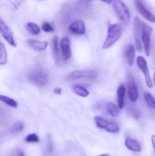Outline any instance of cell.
Returning <instances> with one entry per match:
<instances>
[{"label": "cell", "instance_id": "6da1fadb", "mask_svg": "<svg viewBox=\"0 0 155 156\" xmlns=\"http://www.w3.org/2000/svg\"><path fill=\"white\" fill-rule=\"evenodd\" d=\"M123 27L118 23L113 24L108 26L107 36L103 44V48L108 49L113 46L121 37Z\"/></svg>", "mask_w": 155, "mask_h": 156}, {"label": "cell", "instance_id": "7a4b0ae2", "mask_svg": "<svg viewBox=\"0 0 155 156\" xmlns=\"http://www.w3.org/2000/svg\"><path fill=\"white\" fill-rule=\"evenodd\" d=\"M27 77L30 82L39 86L46 85L49 81L46 71L38 67L30 69L27 73Z\"/></svg>", "mask_w": 155, "mask_h": 156}, {"label": "cell", "instance_id": "3957f363", "mask_svg": "<svg viewBox=\"0 0 155 156\" xmlns=\"http://www.w3.org/2000/svg\"><path fill=\"white\" fill-rule=\"evenodd\" d=\"M113 7L118 18L126 25L131 20V15L128 7L122 0H113Z\"/></svg>", "mask_w": 155, "mask_h": 156}, {"label": "cell", "instance_id": "277c9868", "mask_svg": "<svg viewBox=\"0 0 155 156\" xmlns=\"http://www.w3.org/2000/svg\"><path fill=\"white\" fill-rule=\"evenodd\" d=\"M153 28L146 23L141 22V38L143 44L145 53L147 56L149 57L151 51V36Z\"/></svg>", "mask_w": 155, "mask_h": 156}, {"label": "cell", "instance_id": "5b68a950", "mask_svg": "<svg viewBox=\"0 0 155 156\" xmlns=\"http://www.w3.org/2000/svg\"><path fill=\"white\" fill-rule=\"evenodd\" d=\"M96 123L98 128L104 129L108 133H117L120 131L118 125L114 122H109L101 116H96Z\"/></svg>", "mask_w": 155, "mask_h": 156}, {"label": "cell", "instance_id": "8992f818", "mask_svg": "<svg viewBox=\"0 0 155 156\" xmlns=\"http://www.w3.org/2000/svg\"><path fill=\"white\" fill-rule=\"evenodd\" d=\"M127 79L128 97L130 101L133 102H135L137 101L138 97L137 86L133 76L131 73H128Z\"/></svg>", "mask_w": 155, "mask_h": 156}, {"label": "cell", "instance_id": "52a82bcc", "mask_svg": "<svg viewBox=\"0 0 155 156\" xmlns=\"http://www.w3.org/2000/svg\"><path fill=\"white\" fill-rule=\"evenodd\" d=\"M137 64L140 70L142 71L145 78L146 83L148 88L153 87V83L150 76L149 69L147 67V62L144 58L142 56L137 57Z\"/></svg>", "mask_w": 155, "mask_h": 156}, {"label": "cell", "instance_id": "ba28073f", "mask_svg": "<svg viewBox=\"0 0 155 156\" xmlns=\"http://www.w3.org/2000/svg\"><path fill=\"white\" fill-rule=\"evenodd\" d=\"M134 4L136 10L146 19L152 23H155V16L145 6L141 0H133Z\"/></svg>", "mask_w": 155, "mask_h": 156}, {"label": "cell", "instance_id": "9c48e42d", "mask_svg": "<svg viewBox=\"0 0 155 156\" xmlns=\"http://www.w3.org/2000/svg\"><path fill=\"white\" fill-rule=\"evenodd\" d=\"M97 73L93 70H79L74 71L69 74L68 76V80H75L78 79H94L96 77Z\"/></svg>", "mask_w": 155, "mask_h": 156}, {"label": "cell", "instance_id": "30bf717a", "mask_svg": "<svg viewBox=\"0 0 155 156\" xmlns=\"http://www.w3.org/2000/svg\"><path fill=\"white\" fill-rule=\"evenodd\" d=\"M142 21L138 17H136L134 20L133 28L135 41L136 49L138 52L142 53V44L141 40V23Z\"/></svg>", "mask_w": 155, "mask_h": 156}, {"label": "cell", "instance_id": "8fae6325", "mask_svg": "<svg viewBox=\"0 0 155 156\" xmlns=\"http://www.w3.org/2000/svg\"><path fill=\"white\" fill-rule=\"evenodd\" d=\"M0 30L3 38L12 46L15 47L16 44L14 39L13 34L8 26L1 19L0 20Z\"/></svg>", "mask_w": 155, "mask_h": 156}, {"label": "cell", "instance_id": "7c38bea8", "mask_svg": "<svg viewBox=\"0 0 155 156\" xmlns=\"http://www.w3.org/2000/svg\"><path fill=\"white\" fill-rule=\"evenodd\" d=\"M124 55L128 66L132 67L134 63L136 56V49L133 44H129L126 46L124 52Z\"/></svg>", "mask_w": 155, "mask_h": 156}, {"label": "cell", "instance_id": "4fadbf2b", "mask_svg": "<svg viewBox=\"0 0 155 156\" xmlns=\"http://www.w3.org/2000/svg\"><path fill=\"white\" fill-rule=\"evenodd\" d=\"M62 55L65 60L70 59L72 56L70 40L68 37H64L61 40L60 44Z\"/></svg>", "mask_w": 155, "mask_h": 156}, {"label": "cell", "instance_id": "5bb4252c", "mask_svg": "<svg viewBox=\"0 0 155 156\" xmlns=\"http://www.w3.org/2000/svg\"><path fill=\"white\" fill-rule=\"evenodd\" d=\"M69 30L72 34L83 35L86 33L85 26L83 21H76L71 24L69 27Z\"/></svg>", "mask_w": 155, "mask_h": 156}, {"label": "cell", "instance_id": "9a60e30c", "mask_svg": "<svg viewBox=\"0 0 155 156\" xmlns=\"http://www.w3.org/2000/svg\"><path fill=\"white\" fill-rule=\"evenodd\" d=\"M28 44L32 49L35 51H42L45 50L48 46V42L30 39L28 41Z\"/></svg>", "mask_w": 155, "mask_h": 156}, {"label": "cell", "instance_id": "2e32d148", "mask_svg": "<svg viewBox=\"0 0 155 156\" xmlns=\"http://www.w3.org/2000/svg\"><path fill=\"white\" fill-rule=\"evenodd\" d=\"M125 144L126 147L131 151L135 152H141L142 151L141 145L139 142L135 139L127 137L126 139Z\"/></svg>", "mask_w": 155, "mask_h": 156}, {"label": "cell", "instance_id": "e0dca14e", "mask_svg": "<svg viewBox=\"0 0 155 156\" xmlns=\"http://www.w3.org/2000/svg\"><path fill=\"white\" fill-rule=\"evenodd\" d=\"M126 88L123 84L118 87L117 90V102L119 109H122L124 105V98L126 94Z\"/></svg>", "mask_w": 155, "mask_h": 156}, {"label": "cell", "instance_id": "ac0fdd59", "mask_svg": "<svg viewBox=\"0 0 155 156\" xmlns=\"http://www.w3.org/2000/svg\"><path fill=\"white\" fill-rule=\"evenodd\" d=\"M52 51L53 57L56 63H58L60 60L59 48H58V37H54L52 41Z\"/></svg>", "mask_w": 155, "mask_h": 156}, {"label": "cell", "instance_id": "d6986e66", "mask_svg": "<svg viewBox=\"0 0 155 156\" xmlns=\"http://www.w3.org/2000/svg\"><path fill=\"white\" fill-rule=\"evenodd\" d=\"M72 90L75 94L82 97H86L89 94V91L82 85L76 84L72 86Z\"/></svg>", "mask_w": 155, "mask_h": 156}, {"label": "cell", "instance_id": "ffe728a7", "mask_svg": "<svg viewBox=\"0 0 155 156\" xmlns=\"http://www.w3.org/2000/svg\"><path fill=\"white\" fill-rule=\"evenodd\" d=\"M107 111L110 115L115 117H117L119 116L120 111L117 106L113 102H109L107 104Z\"/></svg>", "mask_w": 155, "mask_h": 156}, {"label": "cell", "instance_id": "44dd1931", "mask_svg": "<svg viewBox=\"0 0 155 156\" xmlns=\"http://www.w3.org/2000/svg\"><path fill=\"white\" fill-rule=\"evenodd\" d=\"M24 128V124L22 121H19L16 122L11 127L10 129V132L11 133L15 134L19 133L23 131Z\"/></svg>", "mask_w": 155, "mask_h": 156}, {"label": "cell", "instance_id": "7402d4cb", "mask_svg": "<svg viewBox=\"0 0 155 156\" xmlns=\"http://www.w3.org/2000/svg\"><path fill=\"white\" fill-rule=\"evenodd\" d=\"M0 100L3 102L11 107L16 108L18 106L17 103L14 99L5 95H0Z\"/></svg>", "mask_w": 155, "mask_h": 156}, {"label": "cell", "instance_id": "603a6c76", "mask_svg": "<svg viewBox=\"0 0 155 156\" xmlns=\"http://www.w3.org/2000/svg\"><path fill=\"white\" fill-rule=\"evenodd\" d=\"M144 97L148 106L150 108L155 109V99L153 95L149 93H145Z\"/></svg>", "mask_w": 155, "mask_h": 156}, {"label": "cell", "instance_id": "cb8c5ba5", "mask_svg": "<svg viewBox=\"0 0 155 156\" xmlns=\"http://www.w3.org/2000/svg\"><path fill=\"white\" fill-rule=\"evenodd\" d=\"M46 149L47 153L49 154H51L54 151V144L52 135L50 134L47 135L46 141Z\"/></svg>", "mask_w": 155, "mask_h": 156}, {"label": "cell", "instance_id": "d4e9b609", "mask_svg": "<svg viewBox=\"0 0 155 156\" xmlns=\"http://www.w3.org/2000/svg\"><path fill=\"white\" fill-rule=\"evenodd\" d=\"M27 28L29 32L34 35L39 34L41 31L39 26L34 23H28L27 24Z\"/></svg>", "mask_w": 155, "mask_h": 156}, {"label": "cell", "instance_id": "484cf974", "mask_svg": "<svg viewBox=\"0 0 155 156\" xmlns=\"http://www.w3.org/2000/svg\"><path fill=\"white\" fill-rule=\"evenodd\" d=\"M1 57H0V64L1 65H4L7 62V53L4 45L1 43Z\"/></svg>", "mask_w": 155, "mask_h": 156}, {"label": "cell", "instance_id": "4316f807", "mask_svg": "<svg viewBox=\"0 0 155 156\" xmlns=\"http://www.w3.org/2000/svg\"><path fill=\"white\" fill-rule=\"evenodd\" d=\"M25 141L27 143H36L39 142V137L35 133L30 134L25 137Z\"/></svg>", "mask_w": 155, "mask_h": 156}, {"label": "cell", "instance_id": "83f0119b", "mask_svg": "<svg viewBox=\"0 0 155 156\" xmlns=\"http://www.w3.org/2000/svg\"><path fill=\"white\" fill-rule=\"evenodd\" d=\"M42 28L44 32L46 33H50L54 31L53 27L48 22L44 23L42 25Z\"/></svg>", "mask_w": 155, "mask_h": 156}, {"label": "cell", "instance_id": "f1b7e54d", "mask_svg": "<svg viewBox=\"0 0 155 156\" xmlns=\"http://www.w3.org/2000/svg\"><path fill=\"white\" fill-rule=\"evenodd\" d=\"M129 113L131 115L134 117L136 119H139L140 117V112H139L137 109L135 108H131L129 110Z\"/></svg>", "mask_w": 155, "mask_h": 156}, {"label": "cell", "instance_id": "f546056e", "mask_svg": "<svg viewBox=\"0 0 155 156\" xmlns=\"http://www.w3.org/2000/svg\"><path fill=\"white\" fill-rule=\"evenodd\" d=\"M53 91L56 94H62V90L61 88H55L54 90Z\"/></svg>", "mask_w": 155, "mask_h": 156}, {"label": "cell", "instance_id": "4dcf8cb0", "mask_svg": "<svg viewBox=\"0 0 155 156\" xmlns=\"http://www.w3.org/2000/svg\"><path fill=\"white\" fill-rule=\"evenodd\" d=\"M152 142L153 144V147L155 152V135H153L152 136Z\"/></svg>", "mask_w": 155, "mask_h": 156}, {"label": "cell", "instance_id": "1f68e13d", "mask_svg": "<svg viewBox=\"0 0 155 156\" xmlns=\"http://www.w3.org/2000/svg\"><path fill=\"white\" fill-rule=\"evenodd\" d=\"M89 1H93V0H88ZM99 1H103L107 3H111L113 2V0H99Z\"/></svg>", "mask_w": 155, "mask_h": 156}, {"label": "cell", "instance_id": "d6a6232c", "mask_svg": "<svg viewBox=\"0 0 155 156\" xmlns=\"http://www.w3.org/2000/svg\"><path fill=\"white\" fill-rule=\"evenodd\" d=\"M18 156H25V155L24 153L23 152H22V151H20V152H18Z\"/></svg>", "mask_w": 155, "mask_h": 156}, {"label": "cell", "instance_id": "836d02e7", "mask_svg": "<svg viewBox=\"0 0 155 156\" xmlns=\"http://www.w3.org/2000/svg\"><path fill=\"white\" fill-rule=\"evenodd\" d=\"M100 156H110V155L108 154H102Z\"/></svg>", "mask_w": 155, "mask_h": 156}, {"label": "cell", "instance_id": "e575fe53", "mask_svg": "<svg viewBox=\"0 0 155 156\" xmlns=\"http://www.w3.org/2000/svg\"><path fill=\"white\" fill-rule=\"evenodd\" d=\"M153 80H154V83L155 84V72L154 74Z\"/></svg>", "mask_w": 155, "mask_h": 156}, {"label": "cell", "instance_id": "d590c367", "mask_svg": "<svg viewBox=\"0 0 155 156\" xmlns=\"http://www.w3.org/2000/svg\"><path fill=\"white\" fill-rule=\"evenodd\" d=\"M40 1H41V0H40Z\"/></svg>", "mask_w": 155, "mask_h": 156}]
</instances>
